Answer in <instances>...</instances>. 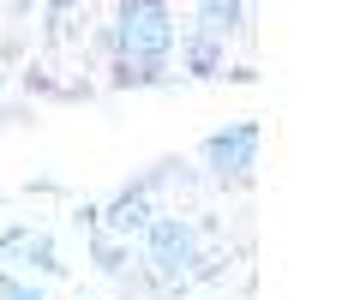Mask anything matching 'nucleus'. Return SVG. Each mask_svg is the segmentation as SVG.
Wrapping results in <instances>:
<instances>
[{
    "label": "nucleus",
    "mask_w": 360,
    "mask_h": 300,
    "mask_svg": "<svg viewBox=\"0 0 360 300\" xmlns=\"http://www.w3.org/2000/svg\"><path fill=\"white\" fill-rule=\"evenodd\" d=\"M174 13L156 0H127L115 13V84H156L174 54Z\"/></svg>",
    "instance_id": "nucleus-1"
},
{
    "label": "nucleus",
    "mask_w": 360,
    "mask_h": 300,
    "mask_svg": "<svg viewBox=\"0 0 360 300\" xmlns=\"http://www.w3.org/2000/svg\"><path fill=\"white\" fill-rule=\"evenodd\" d=\"M168 169H174V162H162V169H150V174H144L139 186H127V193H115V198H108L103 210H96V222H103V235H108V240H132V235H144V228L156 222V210H150V193H156V186L168 181Z\"/></svg>",
    "instance_id": "nucleus-2"
},
{
    "label": "nucleus",
    "mask_w": 360,
    "mask_h": 300,
    "mask_svg": "<svg viewBox=\"0 0 360 300\" xmlns=\"http://www.w3.org/2000/svg\"><path fill=\"white\" fill-rule=\"evenodd\" d=\"M144 240H150L156 282H180V276H186V264H193V228H186L180 216H156L150 228H144Z\"/></svg>",
    "instance_id": "nucleus-3"
},
{
    "label": "nucleus",
    "mask_w": 360,
    "mask_h": 300,
    "mask_svg": "<svg viewBox=\"0 0 360 300\" xmlns=\"http://www.w3.org/2000/svg\"><path fill=\"white\" fill-rule=\"evenodd\" d=\"M205 162L217 174H252V162H258V126H252V120H240V126L205 138Z\"/></svg>",
    "instance_id": "nucleus-4"
},
{
    "label": "nucleus",
    "mask_w": 360,
    "mask_h": 300,
    "mask_svg": "<svg viewBox=\"0 0 360 300\" xmlns=\"http://www.w3.org/2000/svg\"><path fill=\"white\" fill-rule=\"evenodd\" d=\"M6 259L30 264V270H42V276H66L60 252H54V235H42V228H6V235H0V264Z\"/></svg>",
    "instance_id": "nucleus-5"
},
{
    "label": "nucleus",
    "mask_w": 360,
    "mask_h": 300,
    "mask_svg": "<svg viewBox=\"0 0 360 300\" xmlns=\"http://www.w3.org/2000/svg\"><path fill=\"white\" fill-rule=\"evenodd\" d=\"M186 66H193L198 79H217V72H222V48H217V37H210V30L186 42Z\"/></svg>",
    "instance_id": "nucleus-6"
},
{
    "label": "nucleus",
    "mask_w": 360,
    "mask_h": 300,
    "mask_svg": "<svg viewBox=\"0 0 360 300\" xmlns=\"http://www.w3.org/2000/svg\"><path fill=\"white\" fill-rule=\"evenodd\" d=\"M198 18H210V37H222V30H234L240 25V6H222V0H210V6H198Z\"/></svg>",
    "instance_id": "nucleus-7"
},
{
    "label": "nucleus",
    "mask_w": 360,
    "mask_h": 300,
    "mask_svg": "<svg viewBox=\"0 0 360 300\" xmlns=\"http://www.w3.org/2000/svg\"><path fill=\"white\" fill-rule=\"evenodd\" d=\"M0 300H49L37 282H25V276H13V270H0Z\"/></svg>",
    "instance_id": "nucleus-8"
},
{
    "label": "nucleus",
    "mask_w": 360,
    "mask_h": 300,
    "mask_svg": "<svg viewBox=\"0 0 360 300\" xmlns=\"http://www.w3.org/2000/svg\"><path fill=\"white\" fill-rule=\"evenodd\" d=\"M120 259H127V240H108V235H96V264H103L108 276H120Z\"/></svg>",
    "instance_id": "nucleus-9"
}]
</instances>
